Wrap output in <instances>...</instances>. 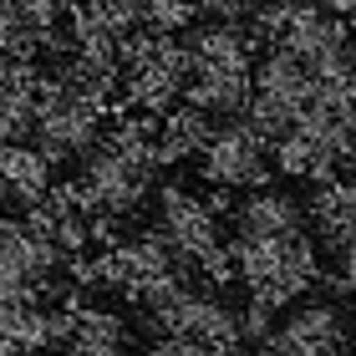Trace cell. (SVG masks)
Here are the masks:
<instances>
[{
	"mask_svg": "<svg viewBox=\"0 0 356 356\" xmlns=\"http://www.w3.org/2000/svg\"><path fill=\"white\" fill-rule=\"evenodd\" d=\"M199 178L204 184H224V188H270L275 184L270 143L245 118H224V122H214V133H209L204 153H199Z\"/></svg>",
	"mask_w": 356,
	"mask_h": 356,
	"instance_id": "obj_1",
	"label": "cell"
},
{
	"mask_svg": "<svg viewBox=\"0 0 356 356\" xmlns=\"http://www.w3.org/2000/svg\"><path fill=\"white\" fill-rule=\"evenodd\" d=\"M158 229H163L173 239V250H178V260H199L204 250H214L219 245V219L204 209L199 193H188L178 178H168V184H158Z\"/></svg>",
	"mask_w": 356,
	"mask_h": 356,
	"instance_id": "obj_2",
	"label": "cell"
},
{
	"mask_svg": "<svg viewBox=\"0 0 356 356\" xmlns=\"http://www.w3.org/2000/svg\"><path fill=\"white\" fill-rule=\"evenodd\" d=\"M305 219L316 224V245L341 254L356 239V178H331V184H316L311 204H305Z\"/></svg>",
	"mask_w": 356,
	"mask_h": 356,
	"instance_id": "obj_3",
	"label": "cell"
},
{
	"mask_svg": "<svg viewBox=\"0 0 356 356\" xmlns=\"http://www.w3.org/2000/svg\"><path fill=\"white\" fill-rule=\"evenodd\" d=\"M250 92H254L250 72H234V67H193V76H184V87H178V97L209 118H239Z\"/></svg>",
	"mask_w": 356,
	"mask_h": 356,
	"instance_id": "obj_4",
	"label": "cell"
},
{
	"mask_svg": "<svg viewBox=\"0 0 356 356\" xmlns=\"http://www.w3.org/2000/svg\"><path fill=\"white\" fill-rule=\"evenodd\" d=\"M209 133H214V118H209V112L188 107V102H173L163 112V122H158V138H153V163H158V173L178 168L184 158H199L204 143H209Z\"/></svg>",
	"mask_w": 356,
	"mask_h": 356,
	"instance_id": "obj_5",
	"label": "cell"
},
{
	"mask_svg": "<svg viewBox=\"0 0 356 356\" xmlns=\"http://www.w3.org/2000/svg\"><path fill=\"white\" fill-rule=\"evenodd\" d=\"M234 224L239 234H265V239H280L290 229H305V209L280 188H250V199L234 209Z\"/></svg>",
	"mask_w": 356,
	"mask_h": 356,
	"instance_id": "obj_6",
	"label": "cell"
},
{
	"mask_svg": "<svg viewBox=\"0 0 356 356\" xmlns=\"http://www.w3.org/2000/svg\"><path fill=\"white\" fill-rule=\"evenodd\" d=\"M250 82L254 92H270V97H285V102H305L311 97V61L296 56V51H285L280 41L265 46L260 56H254V67H250Z\"/></svg>",
	"mask_w": 356,
	"mask_h": 356,
	"instance_id": "obj_7",
	"label": "cell"
},
{
	"mask_svg": "<svg viewBox=\"0 0 356 356\" xmlns=\"http://www.w3.org/2000/svg\"><path fill=\"white\" fill-rule=\"evenodd\" d=\"M51 188V163L36 153V143H10L6 158H0V199L10 204H36Z\"/></svg>",
	"mask_w": 356,
	"mask_h": 356,
	"instance_id": "obj_8",
	"label": "cell"
},
{
	"mask_svg": "<svg viewBox=\"0 0 356 356\" xmlns=\"http://www.w3.org/2000/svg\"><path fill=\"white\" fill-rule=\"evenodd\" d=\"M122 346H127V321L118 311H102V305L76 311V331L67 341V356H122Z\"/></svg>",
	"mask_w": 356,
	"mask_h": 356,
	"instance_id": "obj_9",
	"label": "cell"
},
{
	"mask_svg": "<svg viewBox=\"0 0 356 356\" xmlns=\"http://www.w3.org/2000/svg\"><path fill=\"white\" fill-rule=\"evenodd\" d=\"M178 87H184V82H178L173 72H163L158 61H143V67L122 72V97L133 107H143V112H158V118L178 102Z\"/></svg>",
	"mask_w": 356,
	"mask_h": 356,
	"instance_id": "obj_10",
	"label": "cell"
},
{
	"mask_svg": "<svg viewBox=\"0 0 356 356\" xmlns=\"http://www.w3.org/2000/svg\"><path fill=\"white\" fill-rule=\"evenodd\" d=\"M296 112H300V107H296V102H285V97L250 92V102H245V112H239V118H245L265 143H275V138H285L290 127H296Z\"/></svg>",
	"mask_w": 356,
	"mask_h": 356,
	"instance_id": "obj_11",
	"label": "cell"
},
{
	"mask_svg": "<svg viewBox=\"0 0 356 356\" xmlns=\"http://www.w3.org/2000/svg\"><path fill=\"white\" fill-rule=\"evenodd\" d=\"M229 254H234V270H239L245 285H254V280H265V275L280 270V239H265V234H239L229 245Z\"/></svg>",
	"mask_w": 356,
	"mask_h": 356,
	"instance_id": "obj_12",
	"label": "cell"
},
{
	"mask_svg": "<svg viewBox=\"0 0 356 356\" xmlns=\"http://www.w3.org/2000/svg\"><path fill=\"white\" fill-rule=\"evenodd\" d=\"M193 21H199L193 0H148V6H143V26L163 31V36H184Z\"/></svg>",
	"mask_w": 356,
	"mask_h": 356,
	"instance_id": "obj_13",
	"label": "cell"
},
{
	"mask_svg": "<svg viewBox=\"0 0 356 356\" xmlns=\"http://www.w3.org/2000/svg\"><path fill=\"white\" fill-rule=\"evenodd\" d=\"M311 158H316V148L300 133H285V138L270 143V168L280 178H305V173H311Z\"/></svg>",
	"mask_w": 356,
	"mask_h": 356,
	"instance_id": "obj_14",
	"label": "cell"
},
{
	"mask_svg": "<svg viewBox=\"0 0 356 356\" xmlns=\"http://www.w3.org/2000/svg\"><path fill=\"white\" fill-rule=\"evenodd\" d=\"M305 290H311V285H305L300 275L275 270V275H265V280H254V285H250V296H254V300H265L270 311H290V305H296Z\"/></svg>",
	"mask_w": 356,
	"mask_h": 356,
	"instance_id": "obj_15",
	"label": "cell"
},
{
	"mask_svg": "<svg viewBox=\"0 0 356 356\" xmlns=\"http://www.w3.org/2000/svg\"><path fill=\"white\" fill-rule=\"evenodd\" d=\"M0 51L15 56V61H36L41 46H36V31H31L21 15H10L6 6H0Z\"/></svg>",
	"mask_w": 356,
	"mask_h": 356,
	"instance_id": "obj_16",
	"label": "cell"
},
{
	"mask_svg": "<svg viewBox=\"0 0 356 356\" xmlns=\"http://www.w3.org/2000/svg\"><path fill=\"white\" fill-rule=\"evenodd\" d=\"M234 316H239V341L254 346V341H265V336L275 331V316H280V311H270L265 300L250 296V305H245V311H234Z\"/></svg>",
	"mask_w": 356,
	"mask_h": 356,
	"instance_id": "obj_17",
	"label": "cell"
},
{
	"mask_svg": "<svg viewBox=\"0 0 356 356\" xmlns=\"http://www.w3.org/2000/svg\"><path fill=\"white\" fill-rule=\"evenodd\" d=\"M51 245L61 254H82L92 239H87V214H61L56 219V229H51Z\"/></svg>",
	"mask_w": 356,
	"mask_h": 356,
	"instance_id": "obj_18",
	"label": "cell"
},
{
	"mask_svg": "<svg viewBox=\"0 0 356 356\" xmlns=\"http://www.w3.org/2000/svg\"><path fill=\"white\" fill-rule=\"evenodd\" d=\"M87 239L97 250H118L122 245V214H107V209L87 214Z\"/></svg>",
	"mask_w": 356,
	"mask_h": 356,
	"instance_id": "obj_19",
	"label": "cell"
},
{
	"mask_svg": "<svg viewBox=\"0 0 356 356\" xmlns=\"http://www.w3.org/2000/svg\"><path fill=\"white\" fill-rule=\"evenodd\" d=\"M72 331H76V316L72 311H46V351H67V341H72Z\"/></svg>",
	"mask_w": 356,
	"mask_h": 356,
	"instance_id": "obj_20",
	"label": "cell"
},
{
	"mask_svg": "<svg viewBox=\"0 0 356 356\" xmlns=\"http://www.w3.org/2000/svg\"><path fill=\"white\" fill-rule=\"evenodd\" d=\"M254 0H193V10L204 15V21H245Z\"/></svg>",
	"mask_w": 356,
	"mask_h": 356,
	"instance_id": "obj_21",
	"label": "cell"
},
{
	"mask_svg": "<svg viewBox=\"0 0 356 356\" xmlns=\"http://www.w3.org/2000/svg\"><path fill=\"white\" fill-rule=\"evenodd\" d=\"M61 270H67V280H72V285L97 290V265H92V254H87V250H82V254H67V260H61Z\"/></svg>",
	"mask_w": 356,
	"mask_h": 356,
	"instance_id": "obj_22",
	"label": "cell"
},
{
	"mask_svg": "<svg viewBox=\"0 0 356 356\" xmlns=\"http://www.w3.org/2000/svg\"><path fill=\"white\" fill-rule=\"evenodd\" d=\"M204 209L214 219H229L234 214V188H224V184H209V193H204Z\"/></svg>",
	"mask_w": 356,
	"mask_h": 356,
	"instance_id": "obj_23",
	"label": "cell"
},
{
	"mask_svg": "<svg viewBox=\"0 0 356 356\" xmlns=\"http://www.w3.org/2000/svg\"><path fill=\"white\" fill-rule=\"evenodd\" d=\"M321 10H331V15H346V21H356V0H321Z\"/></svg>",
	"mask_w": 356,
	"mask_h": 356,
	"instance_id": "obj_24",
	"label": "cell"
},
{
	"mask_svg": "<svg viewBox=\"0 0 356 356\" xmlns=\"http://www.w3.org/2000/svg\"><path fill=\"white\" fill-rule=\"evenodd\" d=\"M346 168H356V133H351V143H346Z\"/></svg>",
	"mask_w": 356,
	"mask_h": 356,
	"instance_id": "obj_25",
	"label": "cell"
},
{
	"mask_svg": "<svg viewBox=\"0 0 356 356\" xmlns=\"http://www.w3.org/2000/svg\"><path fill=\"white\" fill-rule=\"evenodd\" d=\"M300 356H336V351H326V346H305Z\"/></svg>",
	"mask_w": 356,
	"mask_h": 356,
	"instance_id": "obj_26",
	"label": "cell"
},
{
	"mask_svg": "<svg viewBox=\"0 0 356 356\" xmlns=\"http://www.w3.org/2000/svg\"><path fill=\"white\" fill-rule=\"evenodd\" d=\"M346 82H351V87H356V61H351V76H346Z\"/></svg>",
	"mask_w": 356,
	"mask_h": 356,
	"instance_id": "obj_27",
	"label": "cell"
},
{
	"mask_svg": "<svg viewBox=\"0 0 356 356\" xmlns=\"http://www.w3.org/2000/svg\"><path fill=\"white\" fill-rule=\"evenodd\" d=\"M15 356H41V351H15Z\"/></svg>",
	"mask_w": 356,
	"mask_h": 356,
	"instance_id": "obj_28",
	"label": "cell"
},
{
	"mask_svg": "<svg viewBox=\"0 0 356 356\" xmlns=\"http://www.w3.org/2000/svg\"><path fill=\"white\" fill-rule=\"evenodd\" d=\"M351 178H356V168H351Z\"/></svg>",
	"mask_w": 356,
	"mask_h": 356,
	"instance_id": "obj_29",
	"label": "cell"
},
{
	"mask_svg": "<svg viewBox=\"0 0 356 356\" xmlns=\"http://www.w3.org/2000/svg\"><path fill=\"white\" fill-rule=\"evenodd\" d=\"M351 31H356V21H351Z\"/></svg>",
	"mask_w": 356,
	"mask_h": 356,
	"instance_id": "obj_30",
	"label": "cell"
}]
</instances>
